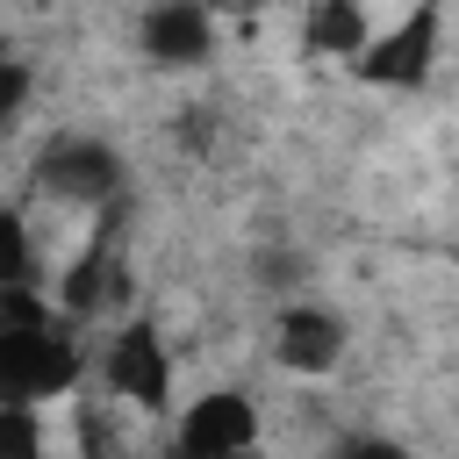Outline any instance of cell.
Masks as SVG:
<instances>
[{"label": "cell", "instance_id": "6da1fadb", "mask_svg": "<svg viewBox=\"0 0 459 459\" xmlns=\"http://www.w3.org/2000/svg\"><path fill=\"white\" fill-rule=\"evenodd\" d=\"M86 373V351L43 316V323H0V402H57Z\"/></svg>", "mask_w": 459, "mask_h": 459}, {"label": "cell", "instance_id": "7a4b0ae2", "mask_svg": "<svg viewBox=\"0 0 459 459\" xmlns=\"http://www.w3.org/2000/svg\"><path fill=\"white\" fill-rule=\"evenodd\" d=\"M437 50H445V0H416L394 29H380V36L351 57V72H359L366 86H380V93H416V86L437 72Z\"/></svg>", "mask_w": 459, "mask_h": 459}, {"label": "cell", "instance_id": "3957f363", "mask_svg": "<svg viewBox=\"0 0 459 459\" xmlns=\"http://www.w3.org/2000/svg\"><path fill=\"white\" fill-rule=\"evenodd\" d=\"M100 387H108V402H129V409H143V416H165V409H172V344H165V330H158L151 316H129V323L108 337V351H100Z\"/></svg>", "mask_w": 459, "mask_h": 459}, {"label": "cell", "instance_id": "277c9868", "mask_svg": "<svg viewBox=\"0 0 459 459\" xmlns=\"http://www.w3.org/2000/svg\"><path fill=\"white\" fill-rule=\"evenodd\" d=\"M36 186L50 201H72V208H108L122 194V158L100 136H50L36 158Z\"/></svg>", "mask_w": 459, "mask_h": 459}, {"label": "cell", "instance_id": "5b68a950", "mask_svg": "<svg viewBox=\"0 0 459 459\" xmlns=\"http://www.w3.org/2000/svg\"><path fill=\"white\" fill-rule=\"evenodd\" d=\"M136 50L165 72H194L215 57V7L208 0H151L136 22Z\"/></svg>", "mask_w": 459, "mask_h": 459}, {"label": "cell", "instance_id": "8992f818", "mask_svg": "<svg viewBox=\"0 0 459 459\" xmlns=\"http://www.w3.org/2000/svg\"><path fill=\"white\" fill-rule=\"evenodd\" d=\"M344 344H351V330H344V316L323 308V301H287L280 323H273V359H280L287 373H301V380L337 373V366H344Z\"/></svg>", "mask_w": 459, "mask_h": 459}, {"label": "cell", "instance_id": "52a82bcc", "mask_svg": "<svg viewBox=\"0 0 459 459\" xmlns=\"http://www.w3.org/2000/svg\"><path fill=\"white\" fill-rule=\"evenodd\" d=\"M251 445H258V409L237 387L186 402L179 423H172V452H186V459H222V452H251Z\"/></svg>", "mask_w": 459, "mask_h": 459}, {"label": "cell", "instance_id": "ba28073f", "mask_svg": "<svg viewBox=\"0 0 459 459\" xmlns=\"http://www.w3.org/2000/svg\"><path fill=\"white\" fill-rule=\"evenodd\" d=\"M366 43H373L366 0H308V7H301V50H308V57L351 65Z\"/></svg>", "mask_w": 459, "mask_h": 459}, {"label": "cell", "instance_id": "9c48e42d", "mask_svg": "<svg viewBox=\"0 0 459 459\" xmlns=\"http://www.w3.org/2000/svg\"><path fill=\"white\" fill-rule=\"evenodd\" d=\"M36 273V244H29V222L14 208H0V287H29Z\"/></svg>", "mask_w": 459, "mask_h": 459}, {"label": "cell", "instance_id": "30bf717a", "mask_svg": "<svg viewBox=\"0 0 459 459\" xmlns=\"http://www.w3.org/2000/svg\"><path fill=\"white\" fill-rule=\"evenodd\" d=\"M0 452H7V459H29V452H43L36 402H0Z\"/></svg>", "mask_w": 459, "mask_h": 459}, {"label": "cell", "instance_id": "8fae6325", "mask_svg": "<svg viewBox=\"0 0 459 459\" xmlns=\"http://www.w3.org/2000/svg\"><path fill=\"white\" fill-rule=\"evenodd\" d=\"M7 65H14V43H7V36H0V72H7Z\"/></svg>", "mask_w": 459, "mask_h": 459}, {"label": "cell", "instance_id": "7c38bea8", "mask_svg": "<svg viewBox=\"0 0 459 459\" xmlns=\"http://www.w3.org/2000/svg\"><path fill=\"white\" fill-rule=\"evenodd\" d=\"M258 7H273V0H258Z\"/></svg>", "mask_w": 459, "mask_h": 459}]
</instances>
